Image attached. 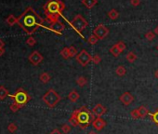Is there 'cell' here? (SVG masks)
<instances>
[{"label":"cell","instance_id":"cell-8","mask_svg":"<svg viewBox=\"0 0 158 134\" xmlns=\"http://www.w3.org/2000/svg\"><path fill=\"white\" fill-rule=\"evenodd\" d=\"M93 34L98 38L99 40L104 39L106 36L109 34V29L104 24H99L98 26H96L93 30Z\"/></svg>","mask_w":158,"mask_h":134},{"label":"cell","instance_id":"cell-16","mask_svg":"<svg viewBox=\"0 0 158 134\" xmlns=\"http://www.w3.org/2000/svg\"><path fill=\"white\" fill-rule=\"evenodd\" d=\"M139 110V113H140V118H144L145 116H147L150 113H149V110L145 107L144 105H141L138 108Z\"/></svg>","mask_w":158,"mask_h":134},{"label":"cell","instance_id":"cell-40","mask_svg":"<svg viewBox=\"0 0 158 134\" xmlns=\"http://www.w3.org/2000/svg\"><path fill=\"white\" fill-rule=\"evenodd\" d=\"M4 45H5V44H4V42H3V41H2L1 39H0V48L4 47Z\"/></svg>","mask_w":158,"mask_h":134},{"label":"cell","instance_id":"cell-43","mask_svg":"<svg viewBox=\"0 0 158 134\" xmlns=\"http://www.w3.org/2000/svg\"><path fill=\"white\" fill-rule=\"evenodd\" d=\"M88 134H98V133H97L96 131H94V130H91V131H89Z\"/></svg>","mask_w":158,"mask_h":134},{"label":"cell","instance_id":"cell-18","mask_svg":"<svg viewBox=\"0 0 158 134\" xmlns=\"http://www.w3.org/2000/svg\"><path fill=\"white\" fill-rule=\"evenodd\" d=\"M107 15H108V17L110 18L111 20L114 21V20H116V19L119 17V12H118L116 9L113 8V9H111L110 11H108Z\"/></svg>","mask_w":158,"mask_h":134},{"label":"cell","instance_id":"cell-15","mask_svg":"<svg viewBox=\"0 0 158 134\" xmlns=\"http://www.w3.org/2000/svg\"><path fill=\"white\" fill-rule=\"evenodd\" d=\"M81 3L86 7L87 8L90 9L92 8L94 6H96L97 4H98V0H82Z\"/></svg>","mask_w":158,"mask_h":134},{"label":"cell","instance_id":"cell-34","mask_svg":"<svg viewBox=\"0 0 158 134\" xmlns=\"http://www.w3.org/2000/svg\"><path fill=\"white\" fill-rule=\"evenodd\" d=\"M18 127L14 124V123H10L8 126V130L10 132V133H14L16 130H17Z\"/></svg>","mask_w":158,"mask_h":134},{"label":"cell","instance_id":"cell-22","mask_svg":"<svg viewBox=\"0 0 158 134\" xmlns=\"http://www.w3.org/2000/svg\"><path fill=\"white\" fill-rule=\"evenodd\" d=\"M8 95V90L5 87L0 86V100H5Z\"/></svg>","mask_w":158,"mask_h":134},{"label":"cell","instance_id":"cell-35","mask_svg":"<svg viewBox=\"0 0 158 134\" xmlns=\"http://www.w3.org/2000/svg\"><path fill=\"white\" fill-rule=\"evenodd\" d=\"M116 45H117V47H119V50L121 51V52H123V51L126 50V47H127L126 44H125L123 41H119V42H117Z\"/></svg>","mask_w":158,"mask_h":134},{"label":"cell","instance_id":"cell-19","mask_svg":"<svg viewBox=\"0 0 158 134\" xmlns=\"http://www.w3.org/2000/svg\"><path fill=\"white\" fill-rule=\"evenodd\" d=\"M76 84L78 85L80 88H83V87H85L88 84V80H87V78L85 77H78L76 78Z\"/></svg>","mask_w":158,"mask_h":134},{"label":"cell","instance_id":"cell-17","mask_svg":"<svg viewBox=\"0 0 158 134\" xmlns=\"http://www.w3.org/2000/svg\"><path fill=\"white\" fill-rule=\"evenodd\" d=\"M110 53H111L114 57H118L122 52H121V51L119 50V47H117V45L114 44V45L110 48Z\"/></svg>","mask_w":158,"mask_h":134},{"label":"cell","instance_id":"cell-23","mask_svg":"<svg viewBox=\"0 0 158 134\" xmlns=\"http://www.w3.org/2000/svg\"><path fill=\"white\" fill-rule=\"evenodd\" d=\"M115 73H116V75L118 77H124L126 75V73H127V70L123 65H119V66H117V68L115 70Z\"/></svg>","mask_w":158,"mask_h":134},{"label":"cell","instance_id":"cell-44","mask_svg":"<svg viewBox=\"0 0 158 134\" xmlns=\"http://www.w3.org/2000/svg\"><path fill=\"white\" fill-rule=\"evenodd\" d=\"M157 50H158V46H157Z\"/></svg>","mask_w":158,"mask_h":134},{"label":"cell","instance_id":"cell-5","mask_svg":"<svg viewBox=\"0 0 158 134\" xmlns=\"http://www.w3.org/2000/svg\"><path fill=\"white\" fill-rule=\"evenodd\" d=\"M70 25L78 34H80L82 36V31L88 27L89 22L81 14H77L72 20V21H70Z\"/></svg>","mask_w":158,"mask_h":134},{"label":"cell","instance_id":"cell-42","mask_svg":"<svg viewBox=\"0 0 158 134\" xmlns=\"http://www.w3.org/2000/svg\"><path fill=\"white\" fill-rule=\"evenodd\" d=\"M154 77L158 79V69H157V70L155 71V73H154Z\"/></svg>","mask_w":158,"mask_h":134},{"label":"cell","instance_id":"cell-31","mask_svg":"<svg viewBox=\"0 0 158 134\" xmlns=\"http://www.w3.org/2000/svg\"><path fill=\"white\" fill-rule=\"evenodd\" d=\"M91 62H92L94 64H99L102 62V58H101L100 55L95 54V55L92 56V60H91Z\"/></svg>","mask_w":158,"mask_h":134},{"label":"cell","instance_id":"cell-28","mask_svg":"<svg viewBox=\"0 0 158 134\" xmlns=\"http://www.w3.org/2000/svg\"><path fill=\"white\" fill-rule=\"evenodd\" d=\"M98 41H99L98 38H96V36H95L93 34H90V35H89V38H88V42H89L90 45H95L96 43H98Z\"/></svg>","mask_w":158,"mask_h":134},{"label":"cell","instance_id":"cell-21","mask_svg":"<svg viewBox=\"0 0 158 134\" xmlns=\"http://www.w3.org/2000/svg\"><path fill=\"white\" fill-rule=\"evenodd\" d=\"M126 59L127 60L128 63L132 64V63H134L135 60H137V55H136L134 52H133V51H130V52H128V53L126 55Z\"/></svg>","mask_w":158,"mask_h":134},{"label":"cell","instance_id":"cell-4","mask_svg":"<svg viewBox=\"0 0 158 134\" xmlns=\"http://www.w3.org/2000/svg\"><path fill=\"white\" fill-rule=\"evenodd\" d=\"M43 102L47 104L50 108H54L62 100V97H60L53 89H50L44 96L42 97Z\"/></svg>","mask_w":158,"mask_h":134},{"label":"cell","instance_id":"cell-20","mask_svg":"<svg viewBox=\"0 0 158 134\" xmlns=\"http://www.w3.org/2000/svg\"><path fill=\"white\" fill-rule=\"evenodd\" d=\"M39 79H40V81H41L42 83L46 84V83H47L48 81H50V80L51 79V77L50 76V74H47V73L44 72V73H42V74L40 75Z\"/></svg>","mask_w":158,"mask_h":134},{"label":"cell","instance_id":"cell-39","mask_svg":"<svg viewBox=\"0 0 158 134\" xmlns=\"http://www.w3.org/2000/svg\"><path fill=\"white\" fill-rule=\"evenodd\" d=\"M4 53H5V48H4V47L0 48V56H2Z\"/></svg>","mask_w":158,"mask_h":134},{"label":"cell","instance_id":"cell-10","mask_svg":"<svg viewBox=\"0 0 158 134\" xmlns=\"http://www.w3.org/2000/svg\"><path fill=\"white\" fill-rule=\"evenodd\" d=\"M29 62L33 64V65H38L39 64L42 63L43 60V56L38 52V51H33L30 55H29Z\"/></svg>","mask_w":158,"mask_h":134},{"label":"cell","instance_id":"cell-33","mask_svg":"<svg viewBox=\"0 0 158 134\" xmlns=\"http://www.w3.org/2000/svg\"><path fill=\"white\" fill-rule=\"evenodd\" d=\"M71 129H72V127H71V125H69V124H64V125L62 126V130H63V132L64 134L69 133V132L71 131Z\"/></svg>","mask_w":158,"mask_h":134},{"label":"cell","instance_id":"cell-13","mask_svg":"<svg viewBox=\"0 0 158 134\" xmlns=\"http://www.w3.org/2000/svg\"><path fill=\"white\" fill-rule=\"evenodd\" d=\"M106 111H107L106 107H104V106H103L102 104H101V103L96 104V105L92 108V110H91V112L93 113V115H94L95 116H100V117H102V116L106 113Z\"/></svg>","mask_w":158,"mask_h":134},{"label":"cell","instance_id":"cell-11","mask_svg":"<svg viewBox=\"0 0 158 134\" xmlns=\"http://www.w3.org/2000/svg\"><path fill=\"white\" fill-rule=\"evenodd\" d=\"M92 127L96 129V130H98V131H101L102 130L105 126H106V122H105V120L102 118V117H100V116H96L95 119L92 121Z\"/></svg>","mask_w":158,"mask_h":134},{"label":"cell","instance_id":"cell-26","mask_svg":"<svg viewBox=\"0 0 158 134\" xmlns=\"http://www.w3.org/2000/svg\"><path fill=\"white\" fill-rule=\"evenodd\" d=\"M21 107H23V106L21 105V104H19V103H17L15 102V103H12V104L9 106V109H10L11 112L16 113V112H18V111L20 110V109H21Z\"/></svg>","mask_w":158,"mask_h":134},{"label":"cell","instance_id":"cell-1","mask_svg":"<svg viewBox=\"0 0 158 134\" xmlns=\"http://www.w3.org/2000/svg\"><path fill=\"white\" fill-rule=\"evenodd\" d=\"M44 22L45 20L42 19L32 7L27 8L25 11L17 18V23L28 34H32L37 31L38 28L43 27Z\"/></svg>","mask_w":158,"mask_h":134},{"label":"cell","instance_id":"cell-12","mask_svg":"<svg viewBox=\"0 0 158 134\" xmlns=\"http://www.w3.org/2000/svg\"><path fill=\"white\" fill-rule=\"evenodd\" d=\"M119 100L124 105L127 106L133 103V101H134V97H133V95L130 92H124L119 97Z\"/></svg>","mask_w":158,"mask_h":134},{"label":"cell","instance_id":"cell-9","mask_svg":"<svg viewBox=\"0 0 158 134\" xmlns=\"http://www.w3.org/2000/svg\"><path fill=\"white\" fill-rule=\"evenodd\" d=\"M48 29L57 34H62V33L65 29V26H64V24L59 20V21H56L54 22H51L50 25L48 26Z\"/></svg>","mask_w":158,"mask_h":134},{"label":"cell","instance_id":"cell-27","mask_svg":"<svg viewBox=\"0 0 158 134\" xmlns=\"http://www.w3.org/2000/svg\"><path fill=\"white\" fill-rule=\"evenodd\" d=\"M149 116L152 117L153 122L158 126V108L156 109V111H155L154 113H153V114H149Z\"/></svg>","mask_w":158,"mask_h":134},{"label":"cell","instance_id":"cell-3","mask_svg":"<svg viewBox=\"0 0 158 134\" xmlns=\"http://www.w3.org/2000/svg\"><path fill=\"white\" fill-rule=\"evenodd\" d=\"M43 8L47 20L51 23L59 21L60 17L63 16V11L65 8V5L62 0H48Z\"/></svg>","mask_w":158,"mask_h":134},{"label":"cell","instance_id":"cell-25","mask_svg":"<svg viewBox=\"0 0 158 134\" xmlns=\"http://www.w3.org/2000/svg\"><path fill=\"white\" fill-rule=\"evenodd\" d=\"M6 21L8 22V24L9 26H13L15 23H17V18L14 15H9L7 18Z\"/></svg>","mask_w":158,"mask_h":134},{"label":"cell","instance_id":"cell-36","mask_svg":"<svg viewBox=\"0 0 158 134\" xmlns=\"http://www.w3.org/2000/svg\"><path fill=\"white\" fill-rule=\"evenodd\" d=\"M26 44L27 45H29L30 47H33V46H34L35 44H36V40L34 38H29L28 39H27V41H26Z\"/></svg>","mask_w":158,"mask_h":134},{"label":"cell","instance_id":"cell-37","mask_svg":"<svg viewBox=\"0 0 158 134\" xmlns=\"http://www.w3.org/2000/svg\"><path fill=\"white\" fill-rule=\"evenodd\" d=\"M130 4L133 7H138L140 4V0H130Z\"/></svg>","mask_w":158,"mask_h":134},{"label":"cell","instance_id":"cell-6","mask_svg":"<svg viewBox=\"0 0 158 134\" xmlns=\"http://www.w3.org/2000/svg\"><path fill=\"white\" fill-rule=\"evenodd\" d=\"M10 98L14 99L17 103H19L22 106H24V104H26L31 100V97L22 89H19L14 95H10Z\"/></svg>","mask_w":158,"mask_h":134},{"label":"cell","instance_id":"cell-32","mask_svg":"<svg viewBox=\"0 0 158 134\" xmlns=\"http://www.w3.org/2000/svg\"><path fill=\"white\" fill-rule=\"evenodd\" d=\"M69 50H70V57H71V58L76 57V55H77V50H76V47H75L74 46H71V47H69Z\"/></svg>","mask_w":158,"mask_h":134},{"label":"cell","instance_id":"cell-30","mask_svg":"<svg viewBox=\"0 0 158 134\" xmlns=\"http://www.w3.org/2000/svg\"><path fill=\"white\" fill-rule=\"evenodd\" d=\"M130 116L133 119H140V113H139V110L138 108L137 109H134V110H132L130 112Z\"/></svg>","mask_w":158,"mask_h":134},{"label":"cell","instance_id":"cell-14","mask_svg":"<svg viewBox=\"0 0 158 134\" xmlns=\"http://www.w3.org/2000/svg\"><path fill=\"white\" fill-rule=\"evenodd\" d=\"M80 98V95L76 90H72L69 94H68V99L70 100V102L72 103H76Z\"/></svg>","mask_w":158,"mask_h":134},{"label":"cell","instance_id":"cell-7","mask_svg":"<svg viewBox=\"0 0 158 134\" xmlns=\"http://www.w3.org/2000/svg\"><path fill=\"white\" fill-rule=\"evenodd\" d=\"M77 63L82 65L83 67L87 66L91 60H92V56L86 51V50H82L76 57Z\"/></svg>","mask_w":158,"mask_h":134},{"label":"cell","instance_id":"cell-38","mask_svg":"<svg viewBox=\"0 0 158 134\" xmlns=\"http://www.w3.org/2000/svg\"><path fill=\"white\" fill-rule=\"evenodd\" d=\"M50 134H63L62 132H60L58 129H53Z\"/></svg>","mask_w":158,"mask_h":134},{"label":"cell","instance_id":"cell-2","mask_svg":"<svg viewBox=\"0 0 158 134\" xmlns=\"http://www.w3.org/2000/svg\"><path fill=\"white\" fill-rule=\"evenodd\" d=\"M95 119V116L86 106H82L72 113L69 122L72 126L79 127L82 129H86L92 121Z\"/></svg>","mask_w":158,"mask_h":134},{"label":"cell","instance_id":"cell-41","mask_svg":"<svg viewBox=\"0 0 158 134\" xmlns=\"http://www.w3.org/2000/svg\"><path fill=\"white\" fill-rule=\"evenodd\" d=\"M153 33H154L155 34H157V35H158V25H157V26L155 27V29L153 30Z\"/></svg>","mask_w":158,"mask_h":134},{"label":"cell","instance_id":"cell-24","mask_svg":"<svg viewBox=\"0 0 158 134\" xmlns=\"http://www.w3.org/2000/svg\"><path fill=\"white\" fill-rule=\"evenodd\" d=\"M60 56H62V57H63V59H65V60L71 58V57H70V50H69V47H63V50L60 51Z\"/></svg>","mask_w":158,"mask_h":134},{"label":"cell","instance_id":"cell-29","mask_svg":"<svg viewBox=\"0 0 158 134\" xmlns=\"http://www.w3.org/2000/svg\"><path fill=\"white\" fill-rule=\"evenodd\" d=\"M145 38H146V39L148 41H153L155 38V34L153 31H149L145 34Z\"/></svg>","mask_w":158,"mask_h":134}]
</instances>
